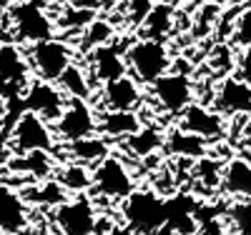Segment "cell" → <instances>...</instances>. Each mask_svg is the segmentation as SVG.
<instances>
[{
	"label": "cell",
	"instance_id": "1",
	"mask_svg": "<svg viewBox=\"0 0 251 235\" xmlns=\"http://www.w3.org/2000/svg\"><path fill=\"white\" fill-rule=\"evenodd\" d=\"M123 220L136 235H156L166 228V200L156 190L141 188L133 190L128 198H123Z\"/></svg>",
	"mask_w": 251,
	"mask_h": 235
},
{
	"label": "cell",
	"instance_id": "2",
	"mask_svg": "<svg viewBox=\"0 0 251 235\" xmlns=\"http://www.w3.org/2000/svg\"><path fill=\"white\" fill-rule=\"evenodd\" d=\"M123 60H126V68H128V75L138 85L156 83L171 68V53L166 48V43H161V40H146V38L136 40L126 50Z\"/></svg>",
	"mask_w": 251,
	"mask_h": 235
},
{
	"label": "cell",
	"instance_id": "3",
	"mask_svg": "<svg viewBox=\"0 0 251 235\" xmlns=\"http://www.w3.org/2000/svg\"><path fill=\"white\" fill-rule=\"evenodd\" d=\"M91 185L96 188L98 195L111 198V200H123L136 190L133 175L128 173L126 163L118 155H111V153L96 163L93 173H91Z\"/></svg>",
	"mask_w": 251,
	"mask_h": 235
},
{
	"label": "cell",
	"instance_id": "4",
	"mask_svg": "<svg viewBox=\"0 0 251 235\" xmlns=\"http://www.w3.org/2000/svg\"><path fill=\"white\" fill-rule=\"evenodd\" d=\"M28 58H30L28 65H33V70L38 73V80H48V83H55L63 75V70L73 63L71 48L55 38L30 43Z\"/></svg>",
	"mask_w": 251,
	"mask_h": 235
},
{
	"label": "cell",
	"instance_id": "5",
	"mask_svg": "<svg viewBox=\"0 0 251 235\" xmlns=\"http://www.w3.org/2000/svg\"><path fill=\"white\" fill-rule=\"evenodd\" d=\"M53 223L60 235H96L98 218L93 210V200L86 195H78L73 200H63L53 210Z\"/></svg>",
	"mask_w": 251,
	"mask_h": 235
},
{
	"label": "cell",
	"instance_id": "6",
	"mask_svg": "<svg viewBox=\"0 0 251 235\" xmlns=\"http://www.w3.org/2000/svg\"><path fill=\"white\" fill-rule=\"evenodd\" d=\"M8 20L13 23L15 38L23 40V43H38V40L53 38L50 18L43 13V8L38 3H33V0H20V3L10 5Z\"/></svg>",
	"mask_w": 251,
	"mask_h": 235
},
{
	"label": "cell",
	"instance_id": "7",
	"mask_svg": "<svg viewBox=\"0 0 251 235\" xmlns=\"http://www.w3.org/2000/svg\"><path fill=\"white\" fill-rule=\"evenodd\" d=\"M10 140H13V148L18 153H33V150H43V153H50L53 150V130L48 128V123L30 113V110H23L18 115L15 125H13V133H10Z\"/></svg>",
	"mask_w": 251,
	"mask_h": 235
},
{
	"label": "cell",
	"instance_id": "8",
	"mask_svg": "<svg viewBox=\"0 0 251 235\" xmlns=\"http://www.w3.org/2000/svg\"><path fill=\"white\" fill-rule=\"evenodd\" d=\"M55 133L60 140L73 143V140H83L96 135V113L88 108L86 100H75L71 98L63 108L60 118L55 120Z\"/></svg>",
	"mask_w": 251,
	"mask_h": 235
},
{
	"label": "cell",
	"instance_id": "9",
	"mask_svg": "<svg viewBox=\"0 0 251 235\" xmlns=\"http://www.w3.org/2000/svg\"><path fill=\"white\" fill-rule=\"evenodd\" d=\"M156 103L166 113H181L186 105L194 103V83L183 73H166L151 83Z\"/></svg>",
	"mask_w": 251,
	"mask_h": 235
},
{
	"label": "cell",
	"instance_id": "10",
	"mask_svg": "<svg viewBox=\"0 0 251 235\" xmlns=\"http://www.w3.org/2000/svg\"><path fill=\"white\" fill-rule=\"evenodd\" d=\"M23 103H25V110L40 115L46 123H55L66 108V95L60 93V88H55L53 83L48 80H33L28 83V88L23 90Z\"/></svg>",
	"mask_w": 251,
	"mask_h": 235
},
{
	"label": "cell",
	"instance_id": "11",
	"mask_svg": "<svg viewBox=\"0 0 251 235\" xmlns=\"http://www.w3.org/2000/svg\"><path fill=\"white\" fill-rule=\"evenodd\" d=\"M28 58L18 50L15 43H3L0 45V88H5V95H18L28 88Z\"/></svg>",
	"mask_w": 251,
	"mask_h": 235
},
{
	"label": "cell",
	"instance_id": "12",
	"mask_svg": "<svg viewBox=\"0 0 251 235\" xmlns=\"http://www.w3.org/2000/svg\"><path fill=\"white\" fill-rule=\"evenodd\" d=\"M178 115H181L178 128H181L183 133L199 135V138H203V140H216V138H221V133H224L221 113L208 110L206 105L191 103V105H186Z\"/></svg>",
	"mask_w": 251,
	"mask_h": 235
},
{
	"label": "cell",
	"instance_id": "13",
	"mask_svg": "<svg viewBox=\"0 0 251 235\" xmlns=\"http://www.w3.org/2000/svg\"><path fill=\"white\" fill-rule=\"evenodd\" d=\"M216 113L251 115V85L241 78H224L216 88Z\"/></svg>",
	"mask_w": 251,
	"mask_h": 235
},
{
	"label": "cell",
	"instance_id": "14",
	"mask_svg": "<svg viewBox=\"0 0 251 235\" xmlns=\"http://www.w3.org/2000/svg\"><path fill=\"white\" fill-rule=\"evenodd\" d=\"M100 100L106 110H136L141 105V85L131 75H123L113 83H103Z\"/></svg>",
	"mask_w": 251,
	"mask_h": 235
},
{
	"label": "cell",
	"instance_id": "15",
	"mask_svg": "<svg viewBox=\"0 0 251 235\" xmlns=\"http://www.w3.org/2000/svg\"><path fill=\"white\" fill-rule=\"evenodd\" d=\"M91 65H93V75H96V80L100 85L103 83H113V80H118L123 75H128L123 53L116 45H111V43L91 50Z\"/></svg>",
	"mask_w": 251,
	"mask_h": 235
},
{
	"label": "cell",
	"instance_id": "16",
	"mask_svg": "<svg viewBox=\"0 0 251 235\" xmlns=\"http://www.w3.org/2000/svg\"><path fill=\"white\" fill-rule=\"evenodd\" d=\"M28 228V205L15 190L0 185V230L15 235Z\"/></svg>",
	"mask_w": 251,
	"mask_h": 235
},
{
	"label": "cell",
	"instance_id": "17",
	"mask_svg": "<svg viewBox=\"0 0 251 235\" xmlns=\"http://www.w3.org/2000/svg\"><path fill=\"white\" fill-rule=\"evenodd\" d=\"M226 195L251 200V163L246 158H231L221 168V183Z\"/></svg>",
	"mask_w": 251,
	"mask_h": 235
},
{
	"label": "cell",
	"instance_id": "18",
	"mask_svg": "<svg viewBox=\"0 0 251 235\" xmlns=\"http://www.w3.org/2000/svg\"><path fill=\"white\" fill-rule=\"evenodd\" d=\"M141 125V118L136 110H106L103 115L96 118V130L103 133V138H128L131 133H136Z\"/></svg>",
	"mask_w": 251,
	"mask_h": 235
},
{
	"label": "cell",
	"instance_id": "19",
	"mask_svg": "<svg viewBox=\"0 0 251 235\" xmlns=\"http://www.w3.org/2000/svg\"><path fill=\"white\" fill-rule=\"evenodd\" d=\"M166 225L176 235H194L196 233V215L194 203L188 198H171L166 200Z\"/></svg>",
	"mask_w": 251,
	"mask_h": 235
},
{
	"label": "cell",
	"instance_id": "20",
	"mask_svg": "<svg viewBox=\"0 0 251 235\" xmlns=\"http://www.w3.org/2000/svg\"><path fill=\"white\" fill-rule=\"evenodd\" d=\"M163 145L171 155H178V158L199 160V158L206 155V140L199 138V135H191V133H183L181 128H176V130H171L169 135H166Z\"/></svg>",
	"mask_w": 251,
	"mask_h": 235
},
{
	"label": "cell",
	"instance_id": "21",
	"mask_svg": "<svg viewBox=\"0 0 251 235\" xmlns=\"http://www.w3.org/2000/svg\"><path fill=\"white\" fill-rule=\"evenodd\" d=\"M143 28V38L146 40H166V35L171 33L174 28V8L169 5H161V3H153L151 13L146 15V20L141 23Z\"/></svg>",
	"mask_w": 251,
	"mask_h": 235
},
{
	"label": "cell",
	"instance_id": "22",
	"mask_svg": "<svg viewBox=\"0 0 251 235\" xmlns=\"http://www.w3.org/2000/svg\"><path fill=\"white\" fill-rule=\"evenodd\" d=\"M68 153L80 163V165H96L98 160H103L108 153H111V148L106 143V138H98V135H91V138H83V140H73L68 143Z\"/></svg>",
	"mask_w": 251,
	"mask_h": 235
},
{
	"label": "cell",
	"instance_id": "23",
	"mask_svg": "<svg viewBox=\"0 0 251 235\" xmlns=\"http://www.w3.org/2000/svg\"><path fill=\"white\" fill-rule=\"evenodd\" d=\"M123 148L136 158H149L151 153L158 150V148H163V135L156 128H138L136 133L123 138Z\"/></svg>",
	"mask_w": 251,
	"mask_h": 235
},
{
	"label": "cell",
	"instance_id": "24",
	"mask_svg": "<svg viewBox=\"0 0 251 235\" xmlns=\"http://www.w3.org/2000/svg\"><path fill=\"white\" fill-rule=\"evenodd\" d=\"M55 83L60 85L63 93L71 95V98H75V100H88V95H91V80H88L86 73L75 65V63H71V65L63 70V75H60Z\"/></svg>",
	"mask_w": 251,
	"mask_h": 235
},
{
	"label": "cell",
	"instance_id": "25",
	"mask_svg": "<svg viewBox=\"0 0 251 235\" xmlns=\"http://www.w3.org/2000/svg\"><path fill=\"white\" fill-rule=\"evenodd\" d=\"M226 225L234 235H251V200H236L226 208Z\"/></svg>",
	"mask_w": 251,
	"mask_h": 235
},
{
	"label": "cell",
	"instance_id": "26",
	"mask_svg": "<svg viewBox=\"0 0 251 235\" xmlns=\"http://www.w3.org/2000/svg\"><path fill=\"white\" fill-rule=\"evenodd\" d=\"M58 185H60L63 190H71V193H83V190L91 185V173H88V168L80 165V163L66 165V168H63V173H60Z\"/></svg>",
	"mask_w": 251,
	"mask_h": 235
},
{
	"label": "cell",
	"instance_id": "27",
	"mask_svg": "<svg viewBox=\"0 0 251 235\" xmlns=\"http://www.w3.org/2000/svg\"><path fill=\"white\" fill-rule=\"evenodd\" d=\"M15 170H25V173L35 175V178H46L50 173V155L43 153V150H33V153H25V158H20L18 163H13Z\"/></svg>",
	"mask_w": 251,
	"mask_h": 235
},
{
	"label": "cell",
	"instance_id": "28",
	"mask_svg": "<svg viewBox=\"0 0 251 235\" xmlns=\"http://www.w3.org/2000/svg\"><path fill=\"white\" fill-rule=\"evenodd\" d=\"M113 28L106 23V20H93L91 25H86V35H83V45L86 48H98L106 45V40H111Z\"/></svg>",
	"mask_w": 251,
	"mask_h": 235
},
{
	"label": "cell",
	"instance_id": "29",
	"mask_svg": "<svg viewBox=\"0 0 251 235\" xmlns=\"http://www.w3.org/2000/svg\"><path fill=\"white\" fill-rule=\"evenodd\" d=\"M231 40L236 43V45H241V48H251V5L236 15Z\"/></svg>",
	"mask_w": 251,
	"mask_h": 235
},
{
	"label": "cell",
	"instance_id": "30",
	"mask_svg": "<svg viewBox=\"0 0 251 235\" xmlns=\"http://www.w3.org/2000/svg\"><path fill=\"white\" fill-rule=\"evenodd\" d=\"M126 3H128L126 5V25L131 28H138L153 8V0H126Z\"/></svg>",
	"mask_w": 251,
	"mask_h": 235
},
{
	"label": "cell",
	"instance_id": "31",
	"mask_svg": "<svg viewBox=\"0 0 251 235\" xmlns=\"http://www.w3.org/2000/svg\"><path fill=\"white\" fill-rule=\"evenodd\" d=\"M201 163L196 165V175L201 178V183L206 185V188H216L219 183H221V165L216 163V160H208L206 155L203 158H199Z\"/></svg>",
	"mask_w": 251,
	"mask_h": 235
},
{
	"label": "cell",
	"instance_id": "32",
	"mask_svg": "<svg viewBox=\"0 0 251 235\" xmlns=\"http://www.w3.org/2000/svg\"><path fill=\"white\" fill-rule=\"evenodd\" d=\"M239 78L251 85V48H244L239 55Z\"/></svg>",
	"mask_w": 251,
	"mask_h": 235
},
{
	"label": "cell",
	"instance_id": "33",
	"mask_svg": "<svg viewBox=\"0 0 251 235\" xmlns=\"http://www.w3.org/2000/svg\"><path fill=\"white\" fill-rule=\"evenodd\" d=\"M241 145L246 148V150H251V115L246 118V123L241 128Z\"/></svg>",
	"mask_w": 251,
	"mask_h": 235
},
{
	"label": "cell",
	"instance_id": "34",
	"mask_svg": "<svg viewBox=\"0 0 251 235\" xmlns=\"http://www.w3.org/2000/svg\"><path fill=\"white\" fill-rule=\"evenodd\" d=\"M108 235H136V233L131 228H126V225H118V228H111Z\"/></svg>",
	"mask_w": 251,
	"mask_h": 235
},
{
	"label": "cell",
	"instance_id": "35",
	"mask_svg": "<svg viewBox=\"0 0 251 235\" xmlns=\"http://www.w3.org/2000/svg\"><path fill=\"white\" fill-rule=\"evenodd\" d=\"M8 10H10L8 0H0V25H3V20L8 18Z\"/></svg>",
	"mask_w": 251,
	"mask_h": 235
},
{
	"label": "cell",
	"instance_id": "36",
	"mask_svg": "<svg viewBox=\"0 0 251 235\" xmlns=\"http://www.w3.org/2000/svg\"><path fill=\"white\" fill-rule=\"evenodd\" d=\"M153 3H161V5H169V8H176V5H181L183 0H153Z\"/></svg>",
	"mask_w": 251,
	"mask_h": 235
},
{
	"label": "cell",
	"instance_id": "37",
	"mask_svg": "<svg viewBox=\"0 0 251 235\" xmlns=\"http://www.w3.org/2000/svg\"><path fill=\"white\" fill-rule=\"evenodd\" d=\"M203 3H211V5H224V3H228V0H203Z\"/></svg>",
	"mask_w": 251,
	"mask_h": 235
},
{
	"label": "cell",
	"instance_id": "38",
	"mask_svg": "<svg viewBox=\"0 0 251 235\" xmlns=\"http://www.w3.org/2000/svg\"><path fill=\"white\" fill-rule=\"evenodd\" d=\"M0 235H8V233H3V230H0Z\"/></svg>",
	"mask_w": 251,
	"mask_h": 235
}]
</instances>
